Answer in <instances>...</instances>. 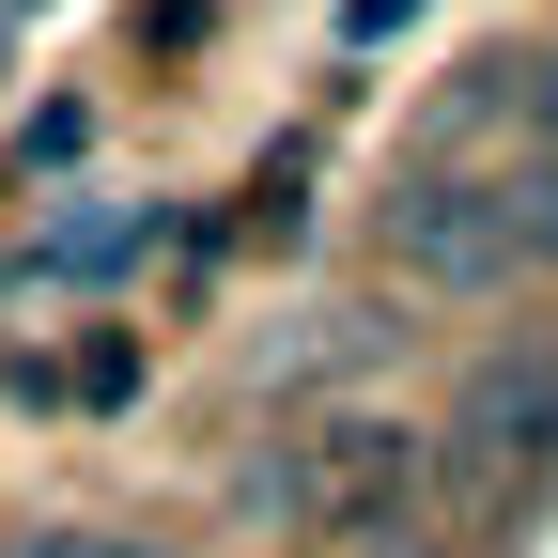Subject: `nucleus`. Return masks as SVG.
<instances>
[{
	"label": "nucleus",
	"mask_w": 558,
	"mask_h": 558,
	"mask_svg": "<svg viewBox=\"0 0 558 558\" xmlns=\"http://www.w3.org/2000/svg\"><path fill=\"white\" fill-rule=\"evenodd\" d=\"M450 450H465L481 481H543V465H558V341H527V357H481V373H465Z\"/></svg>",
	"instance_id": "3"
},
{
	"label": "nucleus",
	"mask_w": 558,
	"mask_h": 558,
	"mask_svg": "<svg viewBox=\"0 0 558 558\" xmlns=\"http://www.w3.org/2000/svg\"><path fill=\"white\" fill-rule=\"evenodd\" d=\"M403 435L388 418H326V435H295V465H264V497L295 512V527H373L388 543V512H403Z\"/></svg>",
	"instance_id": "2"
},
{
	"label": "nucleus",
	"mask_w": 558,
	"mask_h": 558,
	"mask_svg": "<svg viewBox=\"0 0 558 558\" xmlns=\"http://www.w3.org/2000/svg\"><path fill=\"white\" fill-rule=\"evenodd\" d=\"M497 186H512V248L558 264V156H543V171H497Z\"/></svg>",
	"instance_id": "4"
},
{
	"label": "nucleus",
	"mask_w": 558,
	"mask_h": 558,
	"mask_svg": "<svg viewBox=\"0 0 558 558\" xmlns=\"http://www.w3.org/2000/svg\"><path fill=\"white\" fill-rule=\"evenodd\" d=\"M32 558H156V543H109V527H62V543H32Z\"/></svg>",
	"instance_id": "5"
},
{
	"label": "nucleus",
	"mask_w": 558,
	"mask_h": 558,
	"mask_svg": "<svg viewBox=\"0 0 558 558\" xmlns=\"http://www.w3.org/2000/svg\"><path fill=\"white\" fill-rule=\"evenodd\" d=\"M543 124H558V62H543Z\"/></svg>",
	"instance_id": "7"
},
{
	"label": "nucleus",
	"mask_w": 558,
	"mask_h": 558,
	"mask_svg": "<svg viewBox=\"0 0 558 558\" xmlns=\"http://www.w3.org/2000/svg\"><path fill=\"white\" fill-rule=\"evenodd\" d=\"M357 558H435V543H357Z\"/></svg>",
	"instance_id": "6"
},
{
	"label": "nucleus",
	"mask_w": 558,
	"mask_h": 558,
	"mask_svg": "<svg viewBox=\"0 0 558 558\" xmlns=\"http://www.w3.org/2000/svg\"><path fill=\"white\" fill-rule=\"evenodd\" d=\"M388 264L418 279V295H512L527 248H512V186L497 171H418L388 202Z\"/></svg>",
	"instance_id": "1"
}]
</instances>
